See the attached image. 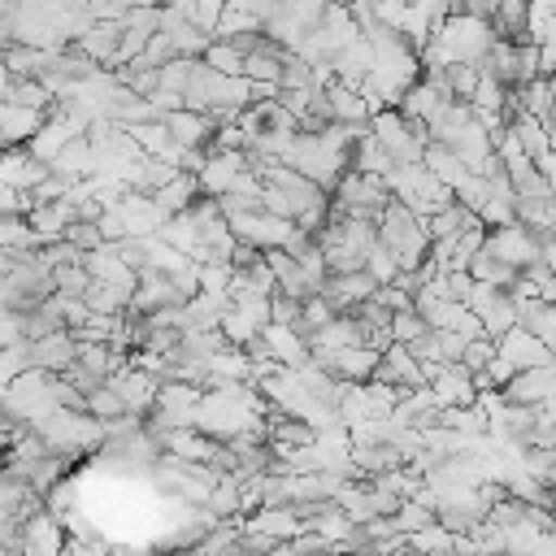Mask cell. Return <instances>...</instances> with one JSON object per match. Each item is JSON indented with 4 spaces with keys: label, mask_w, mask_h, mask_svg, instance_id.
Returning a JSON list of instances; mask_svg holds the SVG:
<instances>
[{
    "label": "cell",
    "mask_w": 556,
    "mask_h": 556,
    "mask_svg": "<svg viewBox=\"0 0 556 556\" xmlns=\"http://www.w3.org/2000/svg\"><path fill=\"white\" fill-rule=\"evenodd\" d=\"M387 191H391L400 204H408L413 213H421V217H430L434 208H443V204L452 200V187H447V182H439L421 161L395 165V169L387 174Z\"/></svg>",
    "instance_id": "obj_1"
},
{
    "label": "cell",
    "mask_w": 556,
    "mask_h": 556,
    "mask_svg": "<svg viewBox=\"0 0 556 556\" xmlns=\"http://www.w3.org/2000/svg\"><path fill=\"white\" fill-rule=\"evenodd\" d=\"M482 248H486L491 256L508 261L513 269H526V265H534V261H539V235H534L530 226H521L517 217H513V222H504V226H486Z\"/></svg>",
    "instance_id": "obj_2"
},
{
    "label": "cell",
    "mask_w": 556,
    "mask_h": 556,
    "mask_svg": "<svg viewBox=\"0 0 556 556\" xmlns=\"http://www.w3.org/2000/svg\"><path fill=\"white\" fill-rule=\"evenodd\" d=\"M26 343V365L30 369H48V374H61L74 356H78V339L61 326V330H48L39 339H22Z\"/></svg>",
    "instance_id": "obj_3"
},
{
    "label": "cell",
    "mask_w": 556,
    "mask_h": 556,
    "mask_svg": "<svg viewBox=\"0 0 556 556\" xmlns=\"http://www.w3.org/2000/svg\"><path fill=\"white\" fill-rule=\"evenodd\" d=\"M500 395L513 400V404H547V400L556 395V361L517 369V374L500 387Z\"/></svg>",
    "instance_id": "obj_4"
},
{
    "label": "cell",
    "mask_w": 556,
    "mask_h": 556,
    "mask_svg": "<svg viewBox=\"0 0 556 556\" xmlns=\"http://www.w3.org/2000/svg\"><path fill=\"white\" fill-rule=\"evenodd\" d=\"M495 352H500L513 369H530V365H547V361H556V352H552L534 330H526V326H508V330L495 339Z\"/></svg>",
    "instance_id": "obj_5"
},
{
    "label": "cell",
    "mask_w": 556,
    "mask_h": 556,
    "mask_svg": "<svg viewBox=\"0 0 556 556\" xmlns=\"http://www.w3.org/2000/svg\"><path fill=\"white\" fill-rule=\"evenodd\" d=\"M104 382L122 395V404H126L130 413H148V408L156 404V387H161V378H156V374H148V369L130 365V361H126L122 369H113Z\"/></svg>",
    "instance_id": "obj_6"
},
{
    "label": "cell",
    "mask_w": 556,
    "mask_h": 556,
    "mask_svg": "<svg viewBox=\"0 0 556 556\" xmlns=\"http://www.w3.org/2000/svg\"><path fill=\"white\" fill-rule=\"evenodd\" d=\"M261 339H265L269 356H274L282 369H304V365L313 361V356H308V339H304L295 326H282V321H265Z\"/></svg>",
    "instance_id": "obj_7"
},
{
    "label": "cell",
    "mask_w": 556,
    "mask_h": 556,
    "mask_svg": "<svg viewBox=\"0 0 556 556\" xmlns=\"http://www.w3.org/2000/svg\"><path fill=\"white\" fill-rule=\"evenodd\" d=\"M161 122L169 126V135H174V143H182V148H208V139H213V113H200V109H187V104H178V109H169V113H161Z\"/></svg>",
    "instance_id": "obj_8"
},
{
    "label": "cell",
    "mask_w": 556,
    "mask_h": 556,
    "mask_svg": "<svg viewBox=\"0 0 556 556\" xmlns=\"http://www.w3.org/2000/svg\"><path fill=\"white\" fill-rule=\"evenodd\" d=\"M265 261H269L274 282H278V291H282V295L304 300V295H313V291L321 287V278H313V274H308L291 252H282V248H265Z\"/></svg>",
    "instance_id": "obj_9"
},
{
    "label": "cell",
    "mask_w": 556,
    "mask_h": 556,
    "mask_svg": "<svg viewBox=\"0 0 556 556\" xmlns=\"http://www.w3.org/2000/svg\"><path fill=\"white\" fill-rule=\"evenodd\" d=\"M430 391L439 404H478V387H473V374L460 365V361H443L439 374L430 378Z\"/></svg>",
    "instance_id": "obj_10"
},
{
    "label": "cell",
    "mask_w": 556,
    "mask_h": 556,
    "mask_svg": "<svg viewBox=\"0 0 556 556\" xmlns=\"http://www.w3.org/2000/svg\"><path fill=\"white\" fill-rule=\"evenodd\" d=\"M117 39H122V17H100L78 35V52H87L96 65L100 61H117Z\"/></svg>",
    "instance_id": "obj_11"
},
{
    "label": "cell",
    "mask_w": 556,
    "mask_h": 556,
    "mask_svg": "<svg viewBox=\"0 0 556 556\" xmlns=\"http://www.w3.org/2000/svg\"><path fill=\"white\" fill-rule=\"evenodd\" d=\"M195 195H200V178H195L191 169H174V178L152 191V200H156V208H161L165 217H169V213H182Z\"/></svg>",
    "instance_id": "obj_12"
},
{
    "label": "cell",
    "mask_w": 556,
    "mask_h": 556,
    "mask_svg": "<svg viewBox=\"0 0 556 556\" xmlns=\"http://www.w3.org/2000/svg\"><path fill=\"white\" fill-rule=\"evenodd\" d=\"M473 222H478V213L452 195L443 208H434V213L426 217V230H430V239H456V235H460L465 226H473Z\"/></svg>",
    "instance_id": "obj_13"
},
{
    "label": "cell",
    "mask_w": 556,
    "mask_h": 556,
    "mask_svg": "<svg viewBox=\"0 0 556 556\" xmlns=\"http://www.w3.org/2000/svg\"><path fill=\"white\" fill-rule=\"evenodd\" d=\"M421 165H426L439 182H447V187H456V182L469 174V165H465L447 143H439V139H430V143L421 148Z\"/></svg>",
    "instance_id": "obj_14"
},
{
    "label": "cell",
    "mask_w": 556,
    "mask_h": 556,
    "mask_svg": "<svg viewBox=\"0 0 556 556\" xmlns=\"http://www.w3.org/2000/svg\"><path fill=\"white\" fill-rule=\"evenodd\" d=\"M478 282H491V287H500V291H508L513 287V278H517V269L508 265V261H500V256H491L486 248H478L473 256H469V265H465Z\"/></svg>",
    "instance_id": "obj_15"
},
{
    "label": "cell",
    "mask_w": 556,
    "mask_h": 556,
    "mask_svg": "<svg viewBox=\"0 0 556 556\" xmlns=\"http://www.w3.org/2000/svg\"><path fill=\"white\" fill-rule=\"evenodd\" d=\"M200 61H204L208 70H222V74H243V52H239L230 39H222V35H213V39L204 43Z\"/></svg>",
    "instance_id": "obj_16"
},
{
    "label": "cell",
    "mask_w": 556,
    "mask_h": 556,
    "mask_svg": "<svg viewBox=\"0 0 556 556\" xmlns=\"http://www.w3.org/2000/svg\"><path fill=\"white\" fill-rule=\"evenodd\" d=\"M387 330H391V343H413L417 334H426V317L417 308H395Z\"/></svg>",
    "instance_id": "obj_17"
},
{
    "label": "cell",
    "mask_w": 556,
    "mask_h": 556,
    "mask_svg": "<svg viewBox=\"0 0 556 556\" xmlns=\"http://www.w3.org/2000/svg\"><path fill=\"white\" fill-rule=\"evenodd\" d=\"M491 356H495V339H491V334H473V339H465L460 365H465L469 374H478V369H486V365H491Z\"/></svg>",
    "instance_id": "obj_18"
},
{
    "label": "cell",
    "mask_w": 556,
    "mask_h": 556,
    "mask_svg": "<svg viewBox=\"0 0 556 556\" xmlns=\"http://www.w3.org/2000/svg\"><path fill=\"white\" fill-rule=\"evenodd\" d=\"M61 239H70L78 252H91V248H100V243H109L104 235H100V226L96 222H83V217H74L65 230H61Z\"/></svg>",
    "instance_id": "obj_19"
},
{
    "label": "cell",
    "mask_w": 556,
    "mask_h": 556,
    "mask_svg": "<svg viewBox=\"0 0 556 556\" xmlns=\"http://www.w3.org/2000/svg\"><path fill=\"white\" fill-rule=\"evenodd\" d=\"M365 274H369L374 282H391V278L400 274V265H395V256H391L382 243H374V248L365 252Z\"/></svg>",
    "instance_id": "obj_20"
},
{
    "label": "cell",
    "mask_w": 556,
    "mask_h": 556,
    "mask_svg": "<svg viewBox=\"0 0 556 556\" xmlns=\"http://www.w3.org/2000/svg\"><path fill=\"white\" fill-rule=\"evenodd\" d=\"M556 122V83H552V109H547V126Z\"/></svg>",
    "instance_id": "obj_21"
}]
</instances>
